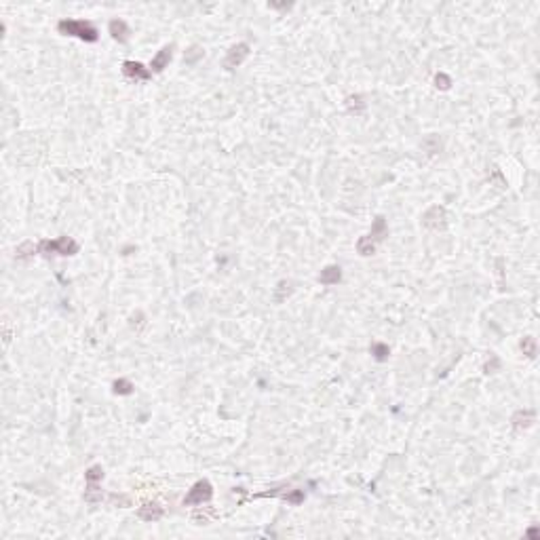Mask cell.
Masks as SVG:
<instances>
[{
    "label": "cell",
    "mask_w": 540,
    "mask_h": 540,
    "mask_svg": "<svg viewBox=\"0 0 540 540\" xmlns=\"http://www.w3.org/2000/svg\"><path fill=\"white\" fill-rule=\"evenodd\" d=\"M203 55H205V51H203V47L195 45V47H190V49L186 51L184 59H186V64H188V66H195V64L199 62V59H203Z\"/></svg>",
    "instance_id": "cell-19"
},
{
    "label": "cell",
    "mask_w": 540,
    "mask_h": 540,
    "mask_svg": "<svg viewBox=\"0 0 540 540\" xmlns=\"http://www.w3.org/2000/svg\"><path fill=\"white\" fill-rule=\"evenodd\" d=\"M283 498L287 502H291V504H300L304 500V490H287V494H285Z\"/></svg>",
    "instance_id": "cell-23"
},
{
    "label": "cell",
    "mask_w": 540,
    "mask_h": 540,
    "mask_svg": "<svg viewBox=\"0 0 540 540\" xmlns=\"http://www.w3.org/2000/svg\"><path fill=\"white\" fill-rule=\"evenodd\" d=\"M108 30H110V36L114 40H118V43H127L129 40V26L123 22V19H112Z\"/></svg>",
    "instance_id": "cell-9"
},
{
    "label": "cell",
    "mask_w": 540,
    "mask_h": 540,
    "mask_svg": "<svg viewBox=\"0 0 540 540\" xmlns=\"http://www.w3.org/2000/svg\"><path fill=\"white\" fill-rule=\"evenodd\" d=\"M348 106H350V112H361L365 108V104L361 101V97H350L348 99Z\"/></svg>",
    "instance_id": "cell-27"
},
{
    "label": "cell",
    "mask_w": 540,
    "mask_h": 540,
    "mask_svg": "<svg viewBox=\"0 0 540 540\" xmlns=\"http://www.w3.org/2000/svg\"><path fill=\"white\" fill-rule=\"evenodd\" d=\"M57 30L66 36H76L80 40H85V43H95L99 38L97 28L91 22H85V19H62L57 24Z\"/></svg>",
    "instance_id": "cell-1"
},
{
    "label": "cell",
    "mask_w": 540,
    "mask_h": 540,
    "mask_svg": "<svg viewBox=\"0 0 540 540\" xmlns=\"http://www.w3.org/2000/svg\"><path fill=\"white\" fill-rule=\"evenodd\" d=\"M165 515V508H162L158 502H146L137 508V517L141 521H158V519Z\"/></svg>",
    "instance_id": "cell-7"
},
{
    "label": "cell",
    "mask_w": 540,
    "mask_h": 540,
    "mask_svg": "<svg viewBox=\"0 0 540 540\" xmlns=\"http://www.w3.org/2000/svg\"><path fill=\"white\" fill-rule=\"evenodd\" d=\"M249 53H251V49H249V45L247 43H239V45H234V47H230V51L226 53V57H224V68L226 70H234V68H239L243 62H245V59L249 57Z\"/></svg>",
    "instance_id": "cell-4"
},
{
    "label": "cell",
    "mask_w": 540,
    "mask_h": 540,
    "mask_svg": "<svg viewBox=\"0 0 540 540\" xmlns=\"http://www.w3.org/2000/svg\"><path fill=\"white\" fill-rule=\"evenodd\" d=\"M36 253H38V243L34 245L32 241H28V243H24V245H19V247H17L15 258H17V260H28V258L36 256Z\"/></svg>",
    "instance_id": "cell-14"
},
{
    "label": "cell",
    "mask_w": 540,
    "mask_h": 540,
    "mask_svg": "<svg viewBox=\"0 0 540 540\" xmlns=\"http://www.w3.org/2000/svg\"><path fill=\"white\" fill-rule=\"evenodd\" d=\"M85 479L87 481H101V479H104V468L101 466H91L89 471L85 473Z\"/></svg>",
    "instance_id": "cell-22"
},
{
    "label": "cell",
    "mask_w": 540,
    "mask_h": 540,
    "mask_svg": "<svg viewBox=\"0 0 540 540\" xmlns=\"http://www.w3.org/2000/svg\"><path fill=\"white\" fill-rule=\"evenodd\" d=\"M435 85H437V89H450V85H452V78L447 76V74H443V72H439L435 76Z\"/></svg>",
    "instance_id": "cell-25"
},
{
    "label": "cell",
    "mask_w": 540,
    "mask_h": 540,
    "mask_svg": "<svg viewBox=\"0 0 540 540\" xmlns=\"http://www.w3.org/2000/svg\"><path fill=\"white\" fill-rule=\"evenodd\" d=\"M213 498V485L207 481V479H201L195 485L188 490L186 498H184V506H192V504H207Z\"/></svg>",
    "instance_id": "cell-3"
},
{
    "label": "cell",
    "mask_w": 540,
    "mask_h": 540,
    "mask_svg": "<svg viewBox=\"0 0 540 540\" xmlns=\"http://www.w3.org/2000/svg\"><path fill=\"white\" fill-rule=\"evenodd\" d=\"M216 517H218V511H216V508H211V506H199L197 511L192 513V521H195V523H201V525H205V523H211Z\"/></svg>",
    "instance_id": "cell-12"
},
{
    "label": "cell",
    "mask_w": 540,
    "mask_h": 540,
    "mask_svg": "<svg viewBox=\"0 0 540 540\" xmlns=\"http://www.w3.org/2000/svg\"><path fill=\"white\" fill-rule=\"evenodd\" d=\"M513 429L515 431H523L527 429V426H532L534 422V412L532 410H519L515 416H513Z\"/></svg>",
    "instance_id": "cell-11"
},
{
    "label": "cell",
    "mask_w": 540,
    "mask_h": 540,
    "mask_svg": "<svg viewBox=\"0 0 540 540\" xmlns=\"http://www.w3.org/2000/svg\"><path fill=\"white\" fill-rule=\"evenodd\" d=\"M171 47H162L158 53L152 57V62H150V68H152V72H162V70H165L167 66H169V62H171Z\"/></svg>",
    "instance_id": "cell-8"
},
{
    "label": "cell",
    "mask_w": 540,
    "mask_h": 540,
    "mask_svg": "<svg viewBox=\"0 0 540 540\" xmlns=\"http://www.w3.org/2000/svg\"><path fill=\"white\" fill-rule=\"evenodd\" d=\"M342 281V270L340 266H327L323 268L319 274V283L321 285H338Z\"/></svg>",
    "instance_id": "cell-10"
},
{
    "label": "cell",
    "mask_w": 540,
    "mask_h": 540,
    "mask_svg": "<svg viewBox=\"0 0 540 540\" xmlns=\"http://www.w3.org/2000/svg\"><path fill=\"white\" fill-rule=\"evenodd\" d=\"M123 74H125V78H129V80H150V76H152V72L148 68H144L141 66L139 62H125L123 64Z\"/></svg>",
    "instance_id": "cell-6"
},
{
    "label": "cell",
    "mask_w": 540,
    "mask_h": 540,
    "mask_svg": "<svg viewBox=\"0 0 540 540\" xmlns=\"http://www.w3.org/2000/svg\"><path fill=\"white\" fill-rule=\"evenodd\" d=\"M110 502L114 504V506L125 508V506H131V498L125 496V494H112V496H110Z\"/></svg>",
    "instance_id": "cell-24"
},
{
    "label": "cell",
    "mask_w": 540,
    "mask_h": 540,
    "mask_svg": "<svg viewBox=\"0 0 540 540\" xmlns=\"http://www.w3.org/2000/svg\"><path fill=\"white\" fill-rule=\"evenodd\" d=\"M498 368H500V359H498L496 354H492V356H490V361L485 363V368H483V370H485V374H494Z\"/></svg>",
    "instance_id": "cell-26"
},
{
    "label": "cell",
    "mask_w": 540,
    "mask_h": 540,
    "mask_svg": "<svg viewBox=\"0 0 540 540\" xmlns=\"http://www.w3.org/2000/svg\"><path fill=\"white\" fill-rule=\"evenodd\" d=\"M372 354H374L376 361H386L389 359V354H391V348L386 344H382V342H376V344H372Z\"/></svg>",
    "instance_id": "cell-18"
},
{
    "label": "cell",
    "mask_w": 540,
    "mask_h": 540,
    "mask_svg": "<svg viewBox=\"0 0 540 540\" xmlns=\"http://www.w3.org/2000/svg\"><path fill=\"white\" fill-rule=\"evenodd\" d=\"M291 291H293V283L291 281H281L277 291H274V302H277V304L285 302L291 295Z\"/></svg>",
    "instance_id": "cell-15"
},
{
    "label": "cell",
    "mask_w": 540,
    "mask_h": 540,
    "mask_svg": "<svg viewBox=\"0 0 540 540\" xmlns=\"http://www.w3.org/2000/svg\"><path fill=\"white\" fill-rule=\"evenodd\" d=\"M521 350H523V354L529 356V359H534L536 356V340L532 338V335H527V338L521 340Z\"/></svg>",
    "instance_id": "cell-21"
},
{
    "label": "cell",
    "mask_w": 540,
    "mask_h": 540,
    "mask_svg": "<svg viewBox=\"0 0 540 540\" xmlns=\"http://www.w3.org/2000/svg\"><path fill=\"white\" fill-rule=\"evenodd\" d=\"M85 500L89 504H99L104 500V490L97 485V481H87V487H85Z\"/></svg>",
    "instance_id": "cell-13"
},
{
    "label": "cell",
    "mask_w": 540,
    "mask_h": 540,
    "mask_svg": "<svg viewBox=\"0 0 540 540\" xmlns=\"http://www.w3.org/2000/svg\"><path fill=\"white\" fill-rule=\"evenodd\" d=\"M422 224L426 228H433V230H443L447 226V213L443 207L439 205H433L429 211L422 216Z\"/></svg>",
    "instance_id": "cell-5"
},
{
    "label": "cell",
    "mask_w": 540,
    "mask_h": 540,
    "mask_svg": "<svg viewBox=\"0 0 540 540\" xmlns=\"http://www.w3.org/2000/svg\"><path fill=\"white\" fill-rule=\"evenodd\" d=\"M112 389H114L116 395H131L133 393V384H131L129 380H125V378H120V380H116L114 384H112Z\"/></svg>",
    "instance_id": "cell-20"
},
{
    "label": "cell",
    "mask_w": 540,
    "mask_h": 540,
    "mask_svg": "<svg viewBox=\"0 0 540 540\" xmlns=\"http://www.w3.org/2000/svg\"><path fill=\"white\" fill-rule=\"evenodd\" d=\"M370 237L374 241H382L386 237V222H384L382 216H378V218L374 220V226H372V234H370Z\"/></svg>",
    "instance_id": "cell-17"
},
{
    "label": "cell",
    "mask_w": 540,
    "mask_h": 540,
    "mask_svg": "<svg viewBox=\"0 0 540 540\" xmlns=\"http://www.w3.org/2000/svg\"><path fill=\"white\" fill-rule=\"evenodd\" d=\"M356 251L361 253V256H372V253L376 251V241L370 237H361L359 241H356Z\"/></svg>",
    "instance_id": "cell-16"
},
{
    "label": "cell",
    "mask_w": 540,
    "mask_h": 540,
    "mask_svg": "<svg viewBox=\"0 0 540 540\" xmlns=\"http://www.w3.org/2000/svg\"><path fill=\"white\" fill-rule=\"evenodd\" d=\"M38 253H59V256H74L78 253V243L70 237H59L55 241H40Z\"/></svg>",
    "instance_id": "cell-2"
}]
</instances>
